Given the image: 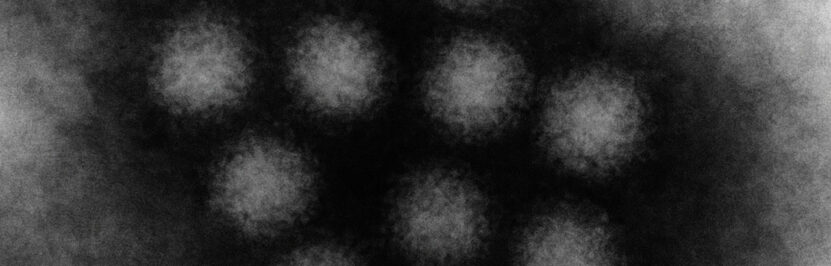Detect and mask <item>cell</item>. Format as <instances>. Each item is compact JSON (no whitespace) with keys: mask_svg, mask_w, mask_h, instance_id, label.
<instances>
[{"mask_svg":"<svg viewBox=\"0 0 831 266\" xmlns=\"http://www.w3.org/2000/svg\"><path fill=\"white\" fill-rule=\"evenodd\" d=\"M530 74L510 45L481 34L454 38L424 80L430 112L452 131L468 137L497 132L520 111Z\"/></svg>","mask_w":831,"mask_h":266,"instance_id":"obj_1","label":"cell"},{"mask_svg":"<svg viewBox=\"0 0 831 266\" xmlns=\"http://www.w3.org/2000/svg\"><path fill=\"white\" fill-rule=\"evenodd\" d=\"M634 127L633 99L615 75L580 70L553 84L541 118V140L564 167L601 173L624 154Z\"/></svg>","mask_w":831,"mask_h":266,"instance_id":"obj_2","label":"cell"},{"mask_svg":"<svg viewBox=\"0 0 831 266\" xmlns=\"http://www.w3.org/2000/svg\"><path fill=\"white\" fill-rule=\"evenodd\" d=\"M313 188V173L300 152L269 139H250L222 165L214 199L242 232L261 237L298 220Z\"/></svg>","mask_w":831,"mask_h":266,"instance_id":"obj_3","label":"cell"},{"mask_svg":"<svg viewBox=\"0 0 831 266\" xmlns=\"http://www.w3.org/2000/svg\"><path fill=\"white\" fill-rule=\"evenodd\" d=\"M288 78L310 106L333 114L364 110L377 98L381 57L355 24L324 19L304 29L288 53Z\"/></svg>","mask_w":831,"mask_h":266,"instance_id":"obj_4","label":"cell"},{"mask_svg":"<svg viewBox=\"0 0 831 266\" xmlns=\"http://www.w3.org/2000/svg\"><path fill=\"white\" fill-rule=\"evenodd\" d=\"M400 243L417 258L454 262L473 257L488 231L482 195L459 174L432 170L415 177L395 212Z\"/></svg>","mask_w":831,"mask_h":266,"instance_id":"obj_5","label":"cell"},{"mask_svg":"<svg viewBox=\"0 0 831 266\" xmlns=\"http://www.w3.org/2000/svg\"><path fill=\"white\" fill-rule=\"evenodd\" d=\"M160 93L176 107L206 110L238 102L251 84V59L241 34L208 19L175 34L160 57Z\"/></svg>","mask_w":831,"mask_h":266,"instance_id":"obj_6","label":"cell"},{"mask_svg":"<svg viewBox=\"0 0 831 266\" xmlns=\"http://www.w3.org/2000/svg\"><path fill=\"white\" fill-rule=\"evenodd\" d=\"M520 261L526 265H601L610 259L600 225L576 214H555L523 237Z\"/></svg>","mask_w":831,"mask_h":266,"instance_id":"obj_7","label":"cell"},{"mask_svg":"<svg viewBox=\"0 0 831 266\" xmlns=\"http://www.w3.org/2000/svg\"><path fill=\"white\" fill-rule=\"evenodd\" d=\"M287 265H354L356 259L349 253L330 246L305 247L288 254Z\"/></svg>","mask_w":831,"mask_h":266,"instance_id":"obj_8","label":"cell"},{"mask_svg":"<svg viewBox=\"0 0 831 266\" xmlns=\"http://www.w3.org/2000/svg\"><path fill=\"white\" fill-rule=\"evenodd\" d=\"M440 3L443 6L449 8V9L459 10L461 12H466V13H468V12L477 13L479 11L483 12V11H486L490 6H492V5H485L488 2H482V1H479V2H477V1H470V2L469 1H466V2H461V1H459V2H453V1L445 2V1H443V2H440Z\"/></svg>","mask_w":831,"mask_h":266,"instance_id":"obj_9","label":"cell"}]
</instances>
